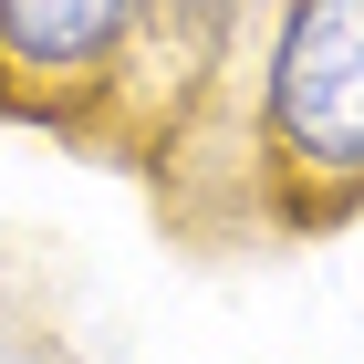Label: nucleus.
Wrapping results in <instances>:
<instances>
[{
    "mask_svg": "<svg viewBox=\"0 0 364 364\" xmlns=\"http://www.w3.org/2000/svg\"><path fill=\"white\" fill-rule=\"evenodd\" d=\"M271 156L323 188H364V0H291L260 94Z\"/></svg>",
    "mask_w": 364,
    "mask_h": 364,
    "instance_id": "nucleus-1",
    "label": "nucleus"
},
{
    "mask_svg": "<svg viewBox=\"0 0 364 364\" xmlns=\"http://www.w3.org/2000/svg\"><path fill=\"white\" fill-rule=\"evenodd\" d=\"M146 21V0H0V53L21 73H94Z\"/></svg>",
    "mask_w": 364,
    "mask_h": 364,
    "instance_id": "nucleus-2",
    "label": "nucleus"
}]
</instances>
